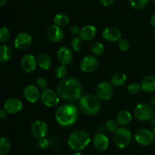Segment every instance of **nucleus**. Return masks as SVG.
I'll list each match as a JSON object with an SVG mask.
<instances>
[{
    "mask_svg": "<svg viewBox=\"0 0 155 155\" xmlns=\"http://www.w3.org/2000/svg\"><path fill=\"white\" fill-rule=\"evenodd\" d=\"M56 92L62 99L75 101L80 100L83 96V86L81 82L76 77H66L58 82Z\"/></svg>",
    "mask_w": 155,
    "mask_h": 155,
    "instance_id": "1",
    "label": "nucleus"
},
{
    "mask_svg": "<svg viewBox=\"0 0 155 155\" xmlns=\"http://www.w3.org/2000/svg\"><path fill=\"white\" fill-rule=\"evenodd\" d=\"M54 116L59 125L70 127L75 124L78 118V108L74 104H62L56 110Z\"/></svg>",
    "mask_w": 155,
    "mask_h": 155,
    "instance_id": "2",
    "label": "nucleus"
},
{
    "mask_svg": "<svg viewBox=\"0 0 155 155\" xmlns=\"http://www.w3.org/2000/svg\"><path fill=\"white\" fill-rule=\"evenodd\" d=\"M91 142V137L84 130H76L70 134L68 139V145L75 152L85 149Z\"/></svg>",
    "mask_w": 155,
    "mask_h": 155,
    "instance_id": "3",
    "label": "nucleus"
},
{
    "mask_svg": "<svg viewBox=\"0 0 155 155\" xmlns=\"http://www.w3.org/2000/svg\"><path fill=\"white\" fill-rule=\"evenodd\" d=\"M79 107L84 114L93 116L99 112L101 103L99 98L96 95L92 94H86L79 100Z\"/></svg>",
    "mask_w": 155,
    "mask_h": 155,
    "instance_id": "4",
    "label": "nucleus"
},
{
    "mask_svg": "<svg viewBox=\"0 0 155 155\" xmlns=\"http://www.w3.org/2000/svg\"><path fill=\"white\" fill-rule=\"evenodd\" d=\"M132 141V133L128 128L121 127L114 134V142L118 148L124 149L130 145Z\"/></svg>",
    "mask_w": 155,
    "mask_h": 155,
    "instance_id": "5",
    "label": "nucleus"
},
{
    "mask_svg": "<svg viewBox=\"0 0 155 155\" xmlns=\"http://www.w3.org/2000/svg\"><path fill=\"white\" fill-rule=\"evenodd\" d=\"M134 116L140 121L151 120L154 116V110L151 104L141 103L134 109Z\"/></svg>",
    "mask_w": 155,
    "mask_h": 155,
    "instance_id": "6",
    "label": "nucleus"
},
{
    "mask_svg": "<svg viewBox=\"0 0 155 155\" xmlns=\"http://www.w3.org/2000/svg\"><path fill=\"white\" fill-rule=\"evenodd\" d=\"M40 99L46 107H54L60 102V96L56 91L51 89H46L41 93Z\"/></svg>",
    "mask_w": 155,
    "mask_h": 155,
    "instance_id": "7",
    "label": "nucleus"
},
{
    "mask_svg": "<svg viewBox=\"0 0 155 155\" xmlns=\"http://www.w3.org/2000/svg\"><path fill=\"white\" fill-rule=\"evenodd\" d=\"M135 140L138 144L142 146H148L151 145L154 139V136L152 131L148 129H139L135 133Z\"/></svg>",
    "mask_w": 155,
    "mask_h": 155,
    "instance_id": "8",
    "label": "nucleus"
},
{
    "mask_svg": "<svg viewBox=\"0 0 155 155\" xmlns=\"http://www.w3.org/2000/svg\"><path fill=\"white\" fill-rule=\"evenodd\" d=\"M113 85L107 81H103L98 83L95 90L96 96L103 101H107L110 99L113 95Z\"/></svg>",
    "mask_w": 155,
    "mask_h": 155,
    "instance_id": "9",
    "label": "nucleus"
},
{
    "mask_svg": "<svg viewBox=\"0 0 155 155\" xmlns=\"http://www.w3.org/2000/svg\"><path fill=\"white\" fill-rule=\"evenodd\" d=\"M98 68V61L96 57L93 55L85 56L80 63V68L86 74L95 72Z\"/></svg>",
    "mask_w": 155,
    "mask_h": 155,
    "instance_id": "10",
    "label": "nucleus"
},
{
    "mask_svg": "<svg viewBox=\"0 0 155 155\" xmlns=\"http://www.w3.org/2000/svg\"><path fill=\"white\" fill-rule=\"evenodd\" d=\"M32 36L27 32H21L17 34L14 39V45L17 49H27L32 43Z\"/></svg>",
    "mask_w": 155,
    "mask_h": 155,
    "instance_id": "11",
    "label": "nucleus"
},
{
    "mask_svg": "<svg viewBox=\"0 0 155 155\" xmlns=\"http://www.w3.org/2000/svg\"><path fill=\"white\" fill-rule=\"evenodd\" d=\"M30 132L34 138L40 139L45 137L48 133V127L44 121L38 120L34 121L30 127Z\"/></svg>",
    "mask_w": 155,
    "mask_h": 155,
    "instance_id": "12",
    "label": "nucleus"
},
{
    "mask_svg": "<svg viewBox=\"0 0 155 155\" xmlns=\"http://www.w3.org/2000/svg\"><path fill=\"white\" fill-rule=\"evenodd\" d=\"M23 95H24V98L28 102L34 104L39 101L41 94L39 93L37 86L33 84H29L24 87L23 90Z\"/></svg>",
    "mask_w": 155,
    "mask_h": 155,
    "instance_id": "13",
    "label": "nucleus"
},
{
    "mask_svg": "<svg viewBox=\"0 0 155 155\" xmlns=\"http://www.w3.org/2000/svg\"><path fill=\"white\" fill-rule=\"evenodd\" d=\"M23 108V103L17 98H10L5 101L3 109L9 114H15L21 111Z\"/></svg>",
    "mask_w": 155,
    "mask_h": 155,
    "instance_id": "14",
    "label": "nucleus"
},
{
    "mask_svg": "<svg viewBox=\"0 0 155 155\" xmlns=\"http://www.w3.org/2000/svg\"><path fill=\"white\" fill-rule=\"evenodd\" d=\"M21 66L24 72L32 73L36 69L37 64V59L33 54H27L21 58Z\"/></svg>",
    "mask_w": 155,
    "mask_h": 155,
    "instance_id": "15",
    "label": "nucleus"
},
{
    "mask_svg": "<svg viewBox=\"0 0 155 155\" xmlns=\"http://www.w3.org/2000/svg\"><path fill=\"white\" fill-rule=\"evenodd\" d=\"M101 36L104 40L107 42H118L122 37V33L115 27H107L103 30Z\"/></svg>",
    "mask_w": 155,
    "mask_h": 155,
    "instance_id": "16",
    "label": "nucleus"
},
{
    "mask_svg": "<svg viewBox=\"0 0 155 155\" xmlns=\"http://www.w3.org/2000/svg\"><path fill=\"white\" fill-rule=\"evenodd\" d=\"M47 37L51 42H59L64 37V33L61 27L53 24L47 29Z\"/></svg>",
    "mask_w": 155,
    "mask_h": 155,
    "instance_id": "17",
    "label": "nucleus"
},
{
    "mask_svg": "<svg viewBox=\"0 0 155 155\" xmlns=\"http://www.w3.org/2000/svg\"><path fill=\"white\" fill-rule=\"evenodd\" d=\"M57 58L61 64L67 66L72 62L74 58L72 50L67 46H62L57 51Z\"/></svg>",
    "mask_w": 155,
    "mask_h": 155,
    "instance_id": "18",
    "label": "nucleus"
},
{
    "mask_svg": "<svg viewBox=\"0 0 155 155\" xmlns=\"http://www.w3.org/2000/svg\"><path fill=\"white\" fill-rule=\"evenodd\" d=\"M92 143H93L94 147L98 151H104L108 148L110 141L105 134L102 133H98L94 136L92 139Z\"/></svg>",
    "mask_w": 155,
    "mask_h": 155,
    "instance_id": "19",
    "label": "nucleus"
},
{
    "mask_svg": "<svg viewBox=\"0 0 155 155\" xmlns=\"http://www.w3.org/2000/svg\"><path fill=\"white\" fill-rule=\"evenodd\" d=\"M97 33V29L95 26L90 25V24H88V25L84 26L81 28L80 32V34L79 36L81 38V39L85 42H89L91 41L92 39H93L95 37Z\"/></svg>",
    "mask_w": 155,
    "mask_h": 155,
    "instance_id": "20",
    "label": "nucleus"
},
{
    "mask_svg": "<svg viewBox=\"0 0 155 155\" xmlns=\"http://www.w3.org/2000/svg\"><path fill=\"white\" fill-rule=\"evenodd\" d=\"M141 87L147 93H151L155 91V77L152 75H148L144 77L141 82Z\"/></svg>",
    "mask_w": 155,
    "mask_h": 155,
    "instance_id": "21",
    "label": "nucleus"
},
{
    "mask_svg": "<svg viewBox=\"0 0 155 155\" xmlns=\"http://www.w3.org/2000/svg\"><path fill=\"white\" fill-rule=\"evenodd\" d=\"M37 64L40 69L47 71L51 66V57L45 52L40 53L37 58Z\"/></svg>",
    "mask_w": 155,
    "mask_h": 155,
    "instance_id": "22",
    "label": "nucleus"
},
{
    "mask_svg": "<svg viewBox=\"0 0 155 155\" xmlns=\"http://www.w3.org/2000/svg\"><path fill=\"white\" fill-rule=\"evenodd\" d=\"M133 117H132L131 113L127 110H123L120 111L117 115L116 121L119 125L122 126H127V124H130L131 122Z\"/></svg>",
    "mask_w": 155,
    "mask_h": 155,
    "instance_id": "23",
    "label": "nucleus"
},
{
    "mask_svg": "<svg viewBox=\"0 0 155 155\" xmlns=\"http://www.w3.org/2000/svg\"><path fill=\"white\" fill-rule=\"evenodd\" d=\"M12 51L8 45L2 44L0 45V61L2 63H6L12 58Z\"/></svg>",
    "mask_w": 155,
    "mask_h": 155,
    "instance_id": "24",
    "label": "nucleus"
},
{
    "mask_svg": "<svg viewBox=\"0 0 155 155\" xmlns=\"http://www.w3.org/2000/svg\"><path fill=\"white\" fill-rule=\"evenodd\" d=\"M127 77L124 73L117 72L114 74L110 78V83L114 86H121L126 83Z\"/></svg>",
    "mask_w": 155,
    "mask_h": 155,
    "instance_id": "25",
    "label": "nucleus"
},
{
    "mask_svg": "<svg viewBox=\"0 0 155 155\" xmlns=\"http://www.w3.org/2000/svg\"><path fill=\"white\" fill-rule=\"evenodd\" d=\"M53 21H54V24L61 27H64L69 24L70 18L66 14L58 13L54 15V17L53 18Z\"/></svg>",
    "mask_w": 155,
    "mask_h": 155,
    "instance_id": "26",
    "label": "nucleus"
},
{
    "mask_svg": "<svg viewBox=\"0 0 155 155\" xmlns=\"http://www.w3.org/2000/svg\"><path fill=\"white\" fill-rule=\"evenodd\" d=\"M11 149V142L8 138L2 136L0 138V155H6Z\"/></svg>",
    "mask_w": 155,
    "mask_h": 155,
    "instance_id": "27",
    "label": "nucleus"
},
{
    "mask_svg": "<svg viewBox=\"0 0 155 155\" xmlns=\"http://www.w3.org/2000/svg\"><path fill=\"white\" fill-rule=\"evenodd\" d=\"M71 48L76 52H79L81 51L83 48V40L80 36H74L71 39Z\"/></svg>",
    "mask_w": 155,
    "mask_h": 155,
    "instance_id": "28",
    "label": "nucleus"
},
{
    "mask_svg": "<svg viewBox=\"0 0 155 155\" xmlns=\"http://www.w3.org/2000/svg\"><path fill=\"white\" fill-rule=\"evenodd\" d=\"M104 50V46L102 42L97 41L94 42L91 46V51L95 56H100L103 54Z\"/></svg>",
    "mask_w": 155,
    "mask_h": 155,
    "instance_id": "29",
    "label": "nucleus"
},
{
    "mask_svg": "<svg viewBox=\"0 0 155 155\" xmlns=\"http://www.w3.org/2000/svg\"><path fill=\"white\" fill-rule=\"evenodd\" d=\"M68 68L67 66L63 64H60L58 66L56 67L55 70H54V75L59 79L60 80H63V79L66 78L67 74H68Z\"/></svg>",
    "mask_w": 155,
    "mask_h": 155,
    "instance_id": "30",
    "label": "nucleus"
},
{
    "mask_svg": "<svg viewBox=\"0 0 155 155\" xmlns=\"http://www.w3.org/2000/svg\"><path fill=\"white\" fill-rule=\"evenodd\" d=\"M148 1L149 0H129L130 6L136 10L144 8L148 3Z\"/></svg>",
    "mask_w": 155,
    "mask_h": 155,
    "instance_id": "31",
    "label": "nucleus"
},
{
    "mask_svg": "<svg viewBox=\"0 0 155 155\" xmlns=\"http://www.w3.org/2000/svg\"><path fill=\"white\" fill-rule=\"evenodd\" d=\"M11 36V33L8 29L5 27L0 28V42L4 44L9 40Z\"/></svg>",
    "mask_w": 155,
    "mask_h": 155,
    "instance_id": "32",
    "label": "nucleus"
},
{
    "mask_svg": "<svg viewBox=\"0 0 155 155\" xmlns=\"http://www.w3.org/2000/svg\"><path fill=\"white\" fill-rule=\"evenodd\" d=\"M127 90L132 95H137L142 90L141 84L138 83H132L127 86Z\"/></svg>",
    "mask_w": 155,
    "mask_h": 155,
    "instance_id": "33",
    "label": "nucleus"
},
{
    "mask_svg": "<svg viewBox=\"0 0 155 155\" xmlns=\"http://www.w3.org/2000/svg\"><path fill=\"white\" fill-rule=\"evenodd\" d=\"M118 125L119 124H117V121L114 120H109L106 122L105 129L109 133H115L117 130V129L119 128Z\"/></svg>",
    "mask_w": 155,
    "mask_h": 155,
    "instance_id": "34",
    "label": "nucleus"
},
{
    "mask_svg": "<svg viewBox=\"0 0 155 155\" xmlns=\"http://www.w3.org/2000/svg\"><path fill=\"white\" fill-rule=\"evenodd\" d=\"M117 45L119 49L122 51H127V50L130 49V42H129L127 39H124V38H121V39L118 41Z\"/></svg>",
    "mask_w": 155,
    "mask_h": 155,
    "instance_id": "35",
    "label": "nucleus"
},
{
    "mask_svg": "<svg viewBox=\"0 0 155 155\" xmlns=\"http://www.w3.org/2000/svg\"><path fill=\"white\" fill-rule=\"evenodd\" d=\"M36 84L38 89H42V91L48 89V81L45 77H38L36 80Z\"/></svg>",
    "mask_w": 155,
    "mask_h": 155,
    "instance_id": "36",
    "label": "nucleus"
},
{
    "mask_svg": "<svg viewBox=\"0 0 155 155\" xmlns=\"http://www.w3.org/2000/svg\"><path fill=\"white\" fill-rule=\"evenodd\" d=\"M49 145V140L45 137L42 138V139H39V141H38V146H39L41 149H46L47 148H48Z\"/></svg>",
    "mask_w": 155,
    "mask_h": 155,
    "instance_id": "37",
    "label": "nucleus"
},
{
    "mask_svg": "<svg viewBox=\"0 0 155 155\" xmlns=\"http://www.w3.org/2000/svg\"><path fill=\"white\" fill-rule=\"evenodd\" d=\"M81 29L77 25H73L72 27H71V33L74 35H77L80 34V32Z\"/></svg>",
    "mask_w": 155,
    "mask_h": 155,
    "instance_id": "38",
    "label": "nucleus"
},
{
    "mask_svg": "<svg viewBox=\"0 0 155 155\" xmlns=\"http://www.w3.org/2000/svg\"><path fill=\"white\" fill-rule=\"evenodd\" d=\"M116 0H99L100 3L104 6H110L115 2Z\"/></svg>",
    "mask_w": 155,
    "mask_h": 155,
    "instance_id": "39",
    "label": "nucleus"
},
{
    "mask_svg": "<svg viewBox=\"0 0 155 155\" xmlns=\"http://www.w3.org/2000/svg\"><path fill=\"white\" fill-rule=\"evenodd\" d=\"M6 116H7V112H6L3 108L1 109V110H0V119L3 120L4 118L6 117Z\"/></svg>",
    "mask_w": 155,
    "mask_h": 155,
    "instance_id": "40",
    "label": "nucleus"
},
{
    "mask_svg": "<svg viewBox=\"0 0 155 155\" xmlns=\"http://www.w3.org/2000/svg\"><path fill=\"white\" fill-rule=\"evenodd\" d=\"M150 24H151V27L155 28V13L153 14L151 19H150Z\"/></svg>",
    "mask_w": 155,
    "mask_h": 155,
    "instance_id": "41",
    "label": "nucleus"
},
{
    "mask_svg": "<svg viewBox=\"0 0 155 155\" xmlns=\"http://www.w3.org/2000/svg\"><path fill=\"white\" fill-rule=\"evenodd\" d=\"M6 2H7V0H0V6H1V7H2V6L4 5Z\"/></svg>",
    "mask_w": 155,
    "mask_h": 155,
    "instance_id": "42",
    "label": "nucleus"
},
{
    "mask_svg": "<svg viewBox=\"0 0 155 155\" xmlns=\"http://www.w3.org/2000/svg\"><path fill=\"white\" fill-rule=\"evenodd\" d=\"M71 155H83V154H81V153H80V152H74V153H73V154H71Z\"/></svg>",
    "mask_w": 155,
    "mask_h": 155,
    "instance_id": "43",
    "label": "nucleus"
},
{
    "mask_svg": "<svg viewBox=\"0 0 155 155\" xmlns=\"http://www.w3.org/2000/svg\"><path fill=\"white\" fill-rule=\"evenodd\" d=\"M151 104H154V105H155V98H151Z\"/></svg>",
    "mask_w": 155,
    "mask_h": 155,
    "instance_id": "44",
    "label": "nucleus"
},
{
    "mask_svg": "<svg viewBox=\"0 0 155 155\" xmlns=\"http://www.w3.org/2000/svg\"><path fill=\"white\" fill-rule=\"evenodd\" d=\"M151 131H152L153 134H154V137H155V125L154 126V127H153V128H152V130H151Z\"/></svg>",
    "mask_w": 155,
    "mask_h": 155,
    "instance_id": "45",
    "label": "nucleus"
},
{
    "mask_svg": "<svg viewBox=\"0 0 155 155\" xmlns=\"http://www.w3.org/2000/svg\"><path fill=\"white\" fill-rule=\"evenodd\" d=\"M151 2H153V3H154V4H155V0H151Z\"/></svg>",
    "mask_w": 155,
    "mask_h": 155,
    "instance_id": "46",
    "label": "nucleus"
},
{
    "mask_svg": "<svg viewBox=\"0 0 155 155\" xmlns=\"http://www.w3.org/2000/svg\"><path fill=\"white\" fill-rule=\"evenodd\" d=\"M154 37H155V32H154Z\"/></svg>",
    "mask_w": 155,
    "mask_h": 155,
    "instance_id": "47",
    "label": "nucleus"
}]
</instances>
